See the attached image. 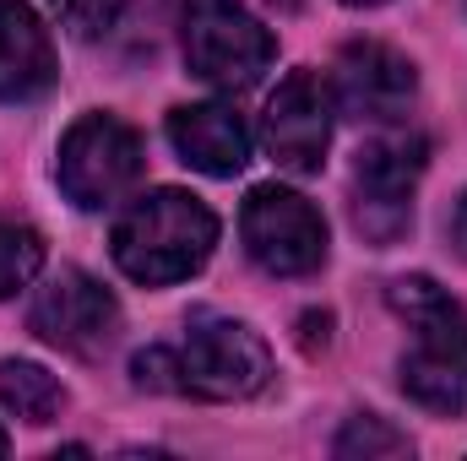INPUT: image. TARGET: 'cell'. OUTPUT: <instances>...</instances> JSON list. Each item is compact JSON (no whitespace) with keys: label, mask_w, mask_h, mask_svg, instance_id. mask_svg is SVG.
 Listing matches in <instances>:
<instances>
[{"label":"cell","mask_w":467,"mask_h":461,"mask_svg":"<svg viewBox=\"0 0 467 461\" xmlns=\"http://www.w3.org/2000/svg\"><path fill=\"white\" fill-rule=\"evenodd\" d=\"M348 5H380V0H348Z\"/></svg>","instance_id":"44dd1931"},{"label":"cell","mask_w":467,"mask_h":461,"mask_svg":"<svg viewBox=\"0 0 467 461\" xmlns=\"http://www.w3.org/2000/svg\"><path fill=\"white\" fill-rule=\"evenodd\" d=\"M244 250L272 277H305L327 261V218L283 185H255L239 212Z\"/></svg>","instance_id":"52a82bcc"},{"label":"cell","mask_w":467,"mask_h":461,"mask_svg":"<svg viewBox=\"0 0 467 461\" xmlns=\"http://www.w3.org/2000/svg\"><path fill=\"white\" fill-rule=\"evenodd\" d=\"M277 38L239 0H191L185 5V60L213 87H250L272 66Z\"/></svg>","instance_id":"8992f818"},{"label":"cell","mask_w":467,"mask_h":461,"mask_svg":"<svg viewBox=\"0 0 467 461\" xmlns=\"http://www.w3.org/2000/svg\"><path fill=\"white\" fill-rule=\"evenodd\" d=\"M169 141L174 152L213 174V179H229L250 163V130L244 119L234 115V104H191V109H174L169 115Z\"/></svg>","instance_id":"7c38bea8"},{"label":"cell","mask_w":467,"mask_h":461,"mask_svg":"<svg viewBox=\"0 0 467 461\" xmlns=\"http://www.w3.org/2000/svg\"><path fill=\"white\" fill-rule=\"evenodd\" d=\"M457 239L467 244V196H462V207H457Z\"/></svg>","instance_id":"d6986e66"},{"label":"cell","mask_w":467,"mask_h":461,"mask_svg":"<svg viewBox=\"0 0 467 461\" xmlns=\"http://www.w3.org/2000/svg\"><path fill=\"white\" fill-rule=\"evenodd\" d=\"M430 141L419 130H386L375 136L353 163V223L364 239L391 244L413 223V185L424 174Z\"/></svg>","instance_id":"5b68a950"},{"label":"cell","mask_w":467,"mask_h":461,"mask_svg":"<svg viewBox=\"0 0 467 461\" xmlns=\"http://www.w3.org/2000/svg\"><path fill=\"white\" fill-rule=\"evenodd\" d=\"M38 271H44V239L27 229V223L0 218V299L22 293Z\"/></svg>","instance_id":"5bb4252c"},{"label":"cell","mask_w":467,"mask_h":461,"mask_svg":"<svg viewBox=\"0 0 467 461\" xmlns=\"http://www.w3.org/2000/svg\"><path fill=\"white\" fill-rule=\"evenodd\" d=\"M413 93H419V77H413L408 55H397L391 44L364 38L337 55V104L353 119H375V125L402 119Z\"/></svg>","instance_id":"30bf717a"},{"label":"cell","mask_w":467,"mask_h":461,"mask_svg":"<svg viewBox=\"0 0 467 461\" xmlns=\"http://www.w3.org/2000/svg\"><path fill=\"white\" fill-rule=\"evenodd\" d=\"M213 244H218V218L196 196L152 190V196H136L115 223V266L130 282L169 288L202 271Z\"/></svg>","instance_id":"7a4b0ae2"},{"label":"cell","mask_w":467,"mask_h":461,"mask_svg":"<svg viewBox=\"0 0 467 461\" xmlns=\"http://www.w3.org/2000/svg\"><path fill=\"white\" fill-rule=\"evenodd\" d=\"M136 385L141 391H180V358H174V347H147V353H136Z\"/></svg>","instance_id":"e0dca14e"},{"label":"cell","mask_w":467,"mask_h":461,"mask_svg":"<svg viewBox=\"0 0 467 461\" xmlns=\"http://www.w3.org/2000/svg\"><path fill=\"white\" fill-rule=\"evenodd\" d=\"M174 358H180V391L202 402H244L272 374L266 343L229 315H191Z\"/></svg>","instance_id":"3957f363"},{"label":"cell","mask_w":467,"mask_h":461,"mask_svg":"<svg viewBox=\"0 0 467 461\" xmlns=\"http://www.w3.org/2000/svg\"><path fill=\"white\" fill-rule=\"evenodd\" d=\"M250 5H261V11H277V16H288V11H299V0H250Z\"/></svg>","instance_id":"ac0fdd59"},{"label":"cell","mask_w":467,"mask_h":461,"mask_svg":"<svg viewBox=\"0 0 467 461\" xmlns=\"http://www.w3.org/2000/svg\"><path fill=\"white\" fill-rule=\"evenodd\" d=\"M343 461H375V456H408L413 451V440L402 435V429H391L386 418H375V413H358L343 424V435H337V446H332Z\"/></svg>","instance_id":"9a60e30c"},{"label":"cell","mask_w":467,"mask_h":461,"mask_svg":"<svg viewBox=\"0 0 467 461\" xmlns=\"http://www.w3.org/2000/svg\"><path fill=\"white\" fill-rule=\"evenodd\" d=\"M141 136L115 115H82L60 136V163L55 179L71 196V207L82 212H104L119 196L136 190L141 179Z\"/></svg>","instance_id":"277c9868"},{"label":"cell","mask_w":467,"mask_h":461,"mask_svg":"<svg viewBox=\"0 0 467 461\" xmlns=\"http://www.w3.org/2000/svg\"><path fill=\"white\" fill-rule=\"evenodd\" d=\"M5 446H11V440H5V429H0V456H5Z\"/></svg>","instance_id":"ffe728a7"},{"label":"cell","mask_w":467,"mask_h":461,"mask_svg":"<svg viewBox=\"0 0 467 461\" xmlns=\"http://www.w3.org/2000/svg\"><path fill=\"white\" fill-rule=\"evenodd\" d=\"M0 407L16 413L22 424H49V418H60L66 391H60V380H55L44 364L0 358Z\"/></svg>","instance_id":"4fadbf2b"},{"label":"cell","mask_w":467,"mask_h":461,"mask_svg":"<svg viewBox=\"0 0 467 461\" xmlns=\"http://www.w3.org/2000/svg\"><path fill=\"white\" fill-rule=\"evenodd\" d=\"M391 310L413 326V353L402 358V391L446 418L467 413V310L435 277H397L386 288Z\"/></svg>","instance_id":"6da1fadb"},{"label":"cell","mask_w":467,"mask_h":461,"mask_svg":"<svg viewBox=\"0 0 467 461\" xmlns=\"http://www.w3.org/2000/svg\"><path fill=\"white\" fill-rule=\"evenodd\" d=\"M261 141L277 169L321 174L327 141H332V87L321 82V71L299 66L277 82V93L266 98V115H261Z\"/></svg>","instance_id":"9c48e42d"},{"label":"cell","mask_w":467,"mask_h":461,"mask_svg":"<svg viewBox=\"0 0 467 461\" xmlns=\"http://www.w3.org/2000/svg\"><path fill=\"white\" fill-rule=\"evenodd\" d=\"M55 44L49 27L22 0H0V104H27L55 87Z\"/></svg>","instance_id":"8fae6325"},{"label":"cell","mask_w":467,"mask_h":461,"mask_svg":"<svg viewBox=\"0 0 467 461\" xmlns=\"http://www.w3.org/2000/svg\"><path fill=\"white\" fill-rule=\"evenodd\" d=\"M49 5H55L60 27L77 33V38H104L125 11V0H49Z\"/></svg>","instance_id":"2e32d148"},{"label":"cell","mask_w":467,"mask_h":461,"mask_svg":"<svg viewBox=\"0 0 467 461\" xmlns=\"http://www.w3.org/2000/svg\"><path fill=\"white\" fill-rule=\"evenodd\" d=\"M27 326H33L49 347H60V353L99 358L119 332V304L99 277L66 266V271H55V277L33 293Z\"/></svg>","instance_id":"ba28073f"}]
</instances>
